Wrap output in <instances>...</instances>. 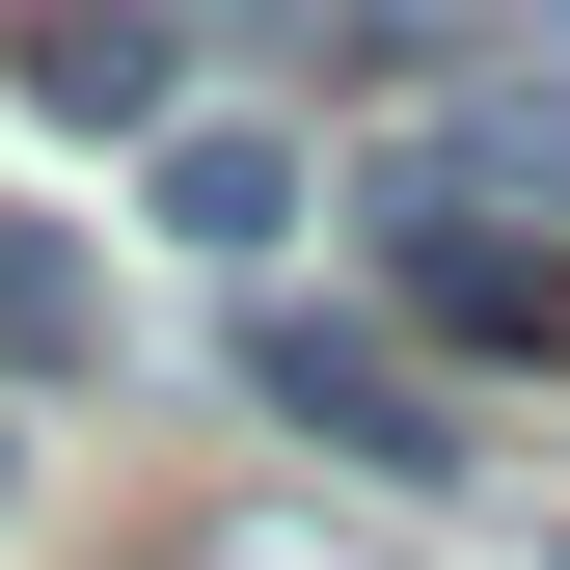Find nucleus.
I'll return each mask as SVG.
<instances>
[{
	"mask_svg": "<svg viewBox=\"0 0 570 570\" xmlns=\"http://www.w3.org/2000/svg\"><path fill=\"white\" fill-rule=\"evenodd\" d=\"M245 381L299 407L326 462H381V489H435V462H462V435H435V381H407L381 326H326V299H272V326H245Z\"/></svg>",
	"mask_w": 570,
	"mask_h": 570,
	"instance_id": "f257e3e1",
	"label": "nucleus"
},
{
	"mask_svg": "<svg viewBox=\"0 0 570 570\" xmlns=\"http://www.w3.org/2000/svg\"><path fill=\"white\" fill-rule=\"evenodd\" d=\"M381 245H407V326L435 353H570V245L462 218V190H381Z\"/></svg>",
	"mask_w": 570,
	"mask_h": 570,
	"instance_id": "f03ea898",
	"label": "nucleus"
},
{
	"mask_svg": "<svg viewBox=\"0 0 570 570\" xmlns=\"http://www.w3.org/2000/svg\"><path fill=\"white\" fill-rule=\"evenodd\" d=\"M164 245H218V272H272V245H299V136H164Z\"/></svg>",
	"mask_w": 570,
	"mask_h": 570,
	"instance_id": "7ed1b4c3",
	"label": "nucleus"
},
{
	"mask_svg": "<svg viewBox=\"0 0 570 570\" xmlns=\"http://www.w3.org/2000/svg\"><path fill=\"white\" fill-rule=\"evenodd\" d=\"M407 190H462V218H517V190H543V218H570V109H517V82H462L435 136H407Z\"/></svg>",
	"mask_w": 570,
	"mask_h": 570,
	"instance_id": "20e7f679",
	"label": "nucleus"
},
{
	"mask_svg": "<svg viewBox=\"0 0 570 570\" xmlns=\"http://www.w3.org/2000/svg\"><path fill=\"white\" fill-rule=\"evenodd\" d=\"M82 353H109V272L55 218H0V381H82Z\"/></svg>",
	"mask_w": 570,
	"mask_h": 570,
	"instance_id": "39448f33",
	"label": "nucleus"
},
{
	"mask_svg": "<svg viewBox=\"0 0 570 570\" xmlns=\"http://www.w3.org/2000/svg\"><path fill=\"white\" fill-rule=\"evenodd\" d=\"M28 82L82 136H164V0H82V28H28Z\"/></svg>",
	"mask_w": 570,
	"mask_h": 570,
	"instance_id": "423d86ee",
	"label": "nucleus"
},
{
	"mask_svg": "<svg viewBox=\"0 0 570 570\" xmlns=\"http://www.w3.org/2000/svg\"><path fill=\"white\" fill-rule=\"evenodd\" d=\"M190 570H381V543H353V517H218Z\"/></svg>",
	"mask_w": 570,
	"mask_h": 570,
	"instance_id": "0eeeda50",
	"label": "nucleus"
},
{
	"mask_svg": "<svg viewBox=\"0 0 570 570\" xmlns=\"http://www.w3.org/2000/svg\"><path fill=\"white\" fill-rule=\"evenodd\" d=\"M272 28H435V0H272Z\"/></svg>",
	"mask_w": 570,
	"mask_h": 570,
	"instance_id": "6e6552de",
	"label": "nucleus"
},
{
	"mask_svg": "<svg viewBox=\"0 0 570 570\" xmlns=\"http://www.w3.org/2000/svg\"><path fill=\"white\" fill-rule=\"evenodd\" d=\"M0 489H28V435H0Z\"/></svg>",
	"mask_w": 570,
	"mask_h": 570,
	"instance_id": "1a4fd4ad",
	"label": "nucleus"
}]
</instances>
